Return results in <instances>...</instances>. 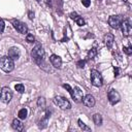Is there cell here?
Instances as JSON below:
<instances>
[{
    "label": "cell",
    "instance_id": "cell-1",
    "mask_svg": "<svg viewBox=\"0 0 132 132\" xmlns=\"http://www.w3.org/2000/svg\"><path fill=\"white\" fill-rule=\"evenodd\" d=\"M31 56H32V59L35 61L36 64H40L42 62L43 57H44V50L40 43H38L34 46V48L31 52Z\"/></svg>",
    "mask_w": 132,
    "mask_h": 132
},
{
    "label": "cell",
    "instance_id": "cell-2",
    "mask_svg": "<svg viewBox=\"0 0 132 132\" xmlns=\"http://www.w3.org/2000/svg\"><path fill=\"white\" fill-rule=\"evenodd\" d=\"M0 68L4 72H10L14 69L13 60L8 56H3L0 58Z\"/></svg>",
    "mask_w": 132,
    "mask_h": 132
},
{
    "label": "cell",
    "instance_id": "cell-3",
    "mask_svg": "<svg viewBox=\"0 0 132 132\" xmlns=\"http://www.w3.org/2000/svg\"><path fill=\"white\" fill-rule=\"evenodd\" d=\"M53 102L57 106H59L61 109H69V108H71L70 102L65 97H63V96H56V97H54Z\"/></svg>",
    "mask_w": 132,
    "mask_h": 132
},
{
    "label": "cell",
    "instance_id": "cell-4",
    "mask_svg": "<svg viewBox=\"0 0 132 132\" xmlns=\"http://www.w3.org/2000/svg\"><path fill=\"white\" fill-rule=\"evenodd\" d=\"M91 81H92V85L95 87H101L102 86V84H103L102 75L98 70H96V69L91 70Z\"/></svg>",
    "mask_w": 132,
    "mask_h": 132
},
{
    "label": "cell",
    "instance_id": "cell-5",
    "mask_svg": "<svg viewBox=\"0 0 132 132\" xmlns=\"http://www.w3.org/2000/svg\"><path fill=\"white\" fill-rule=\"evenodd\" d=\"M123 20H124V18L122 15H120V14H118V15H111V16L108 18V24H109V26L111 28L119 29L121 27V24H122Z\"/></svg>",
    "mask_w": 132,
    "mask_h": 132
},
{
    "label": "cell",
    "instance_id": "cell-6",
    "mask_svg": "<svg viewBox=\"0 0 132 132\" xmlns=\"http://www.w3.org/2000/svg\"><path fill=\"white\" fill-rule=\"evenodd\" d=\"M0 94H1V101L2 102H4V103L10 102V100L12 98V92L8 87H3L1 89Z\"/></svg>",
    "mask_w": 132,
    "mask_h": 132
},
{
    "label": "cell",
    "instance_id": "cell-7",
    "mask_svg": "<svg viewBox=\"0 0 132 132\" xmlns=\"http://www.w3.org/2000/svg\"><path fill=\"white\" fill-rule=\"evenodd\" d=\"M72 99L75 101V102H81L82 101V98H84V95H82V91L78 88V87H74L73 89H71V91L69 92Z\"/></svg>",
    "mask_w": 132,
    "mask_h": 132
},
{
    "label": "cell",
    "instance_id": "cell-8",
    "mask_svg": "<svg viewBox=\"0 0 132 132\" xmlns=\"http://www.w3.org/2000/svg\"><path fill=\"white\" fill-rule=\"evenodd\" d=\"M12 25H13L14 29H15L18 32H20V33H22V34L28 33V28H27V26H26L23 22H21V21H19V20H12Z\"/></svg>",
    "mask_w": 132,
    "mask_h": 132
},
{
    "label": "cell",
    "instance_id": "cell-9",
    "mask_svg": "<svg viewBox=\"0 0 132 132\" xmlns=\"http://www.w3.org/2000/svg\"><path fill=\"white\" fill-rule=\"evenodd\" d=\"M121 28H122V32H123L124 36H129L132 32L131 23L129 20H123V22L121 24Z\"/></svg>",
    "mask_w": 132,
    "mask_h": 132
},
{
    "label": "cell",
    "instance_id": "cell-10",
    "mask_svg": "<svg viewBox=\"0 0 132 132\" xmlns=\"http://www.w3.org/2000/svg\"><path fill=\"white\" fill-rule=\"evenodd\" d=\"M108 100L111 104H116L121 100V96L116 90H110L108 92Z\"/></svg>",
    "mask_w": 132,
    "mask_h": 132
},
{
    "label": "cell",
    "instance_id": "cell-11",
    "mask_svg": "<svg viewBox=\"0 0 132 132\" xmlns=\"http://www.w3.org/2000/svg\"><path fill=\"white\" fill-rule=\"evenodd\" d=\"M82 102H84V104H85L86 106H88V107H93V106L95 105V98H94V96H92L91 94H88V95H86V96L82 98Z\"/></svg>",
    "mask_w": 132,
    "mask_h": 132
},
{
    "label": "cell",
    "instance_id": "cell-12",
    "mask_svg": "<svg viewBox=\"0 0 132 132\" xmlns=\"http://www.w3.org/2000/svg\"><path fill=\"white\" fill-rule=\"evenodd\" d=\"M103 41H104L105 45H106L108 48H111V46L113 45L114 37H113V35H112V34L107 33V34H105V35H104V37H103Z\"/></svg>",
    "mask_w": 132,
    "mask_h": 132
},
{
    "label": "cell",
    "instance_id": "cell-13",
    "mask_svg": "<svg viewBox=\"0 0 132 132\" xmlns=\"http://www.w3.org/2000/svg\"><path fill=\"white\" fill-rule=\"evenodd\" d=\"M50 61H51L52 65H53L54 67H56V68H60L61 65H62V60H61V58H60L59 56H57V55H52V56L50 57Z\"/></svg>",
    "mask_w": 132,
    "mask_h": 132
},
{
    "label": "cell",
    "instance_id": "cell-14",
    "mask_svg": "<svg viewBox=\"0 0 132 132\" xmlns=\"http://www.w3.org/2000/svg\"><path fill=\"white\" fill-rule=\"evenodd\" d=\"M8 57H10L12 60H16L20 57V51L16 47H10L8 50Z\"/></svg>",
    "mask_w": 132,
    "mask_h": 132
},
{
    "label": "cell",
    "instance_id": "cell-15",
    "mask_svg": "<svg viewBox=\"0 0 132 132\" xmlns=\"http://www.w3.org/2000/svg\"><path fill=\"white\" fill-rule=\"evenodd\" d=\"M11 126H12V128H13L14 130H16V131H22L23 128H24V125H23L19 120H16V119H14V120L12 121Z\"/></svg>",
    "mask_w": 132,
    "mask_h": 132
},
{
    "label": "cell",
    "instance_id": "cell-16",
    "mask_svg": "<svg viewBox=\"0 0 132 132\" xmlns=\"http://www.w3.org/2000/svg\"><path fill=\"white\" fill-rule=\"evenodd\" d=\"M93 121H94L95 125H97V126L102 125V117H101V114L100 113H95L93 116Z\"/></svg>",
    "mask_w": 132,
    "mask_h": 132
},
{
    "label": "cell",
    "instance_id": "cell-17",
    "mask_svg": "<svg viewBox=\"0 0 132 132\" xmlns=\"http://www.w3.org/2000/svg\"><path fill=\"white\" fill-rule=\"evenodd\" d=\"M27 113H28L27 109H26V108H22V109L19 110V112H18V117H19L21 120H25V119L27 118Z\"/></svg>",
    "mask_w": 132,
    "mask_h": 132
},
{
    "label": "cell",
    "instance_id": "cell-18",
    "mask_svg": "<svg viewBox=\"0 0 132 132\" xmlns=\"http://www.w3.org/2000/svg\"><path fill=\"white\" fill-rule=\"evenodd\" d=\"M96 55H97V50H96L95 47L91 48V50L88 52V58H89V59H94V58L96 57Z\"/></svg>",
    "mask_w": 132,
    "mask_h": 132
},
{
    "label": "cell",
    "instance_id": "cell-19",
    "mask_svg": "<svg viewBox=\"0 0 132 132\" xmlns=\"http://www.w3.org/2000/svg\"><path fill=\"white\" fill-rule=\"evenodd\" d=\"M37 105H38L40 108L44 109V108H45V99H44L43 97H39L38 100H37Z\"/></svg>",
    "mask_w": 132,
    "mask_h": 132
},
{
    "label": "cell",
    "instance_id": "cell-20",
    "mask_svg": "<svg viewBox=\"0 0 132 132\" xmlns=\"http://www.w3.org/2000/svg\"><path fill=\"white\" fill-rule=\"evenodd\" d=\"M77 123H78L79 128H80V129H82L84 131H91V128H90V127H88V126H87V125H86L81 120H78V122H77Z\"/></svg>",
    "mask_w": 132,
    "mask_h": 132
},
{
    "label": "cell",
    "instance_id": "cell-21",
    "mask_svg": "<svg viewBox=\"0 0 132 132\" xmlns=\"http://www.w3.org/2000/svg\"><path fill=\"white\" fill-rule=\"evenodd\" d=\"M14 89H15L19 93H24V92H25V87H24L23 84H18V85H15V86H14Z\"/></svg>",
    "mask_w": 132,
    "mask_h": 132
},
{
    "label": "cell",
    "instance_id": "cell-22",
    "mask_svg": "<svg viewBox=\"0 0 132 132\" xmlns=\"http://www.w3.org/2000/svg\"><path fill=\"white\" fill-rule=\"evenodd\" d=\"M123 52L126 54V55H131L132 54V47L131 46H123Z\"/></svg>",
    "mask_w": 132,
    "mask_h": 132
},
{
    "label": "cell",
    "instance_id": "cell-23",
    "mask_svg": "<svg viewBox=\"0 0 132 132\" xmlns=\"http://www.w3.org/2000/svg\"><path fill=\"white\" fill-rule=\"evenodd\" d=\"M75 22H76V24L78 25V26H85V21L82 20V18H80V16H77L75 20H74Z\"/></svg>",
    "mask_w": 132,
    "mask_h": 132
},
{
    "label": "cell",
    "instance_id": "cell-24",
    "mask_svg": "<svg viewBox=\"0 0 132 132\" xmlns=\"http://www.w3.org/2000/svg\"><path fill=\"white\" fill-rule=\"evenodd\" d=\"M26 40H27V42L32 43V42H34V40H35V37L33 36V34H27V36H26Z\"/></svg>",
    "mask_w": 132,
    "mask_h": 132
},
{
    "label": "cell",
    "instance_id": "cell-25",
    "mask_svg": "<svg viewBox=\"0 0 132 132\" xmlns=\"http://www.w3.org/2000/svg\"><path fill=\"white\" fill-rule=\"evenodd\" d=\"M4 28H5L4 21H3V20H0V33H2V32L4 31Z\"/></svg>",
    "mask_w": 132,
    "mask_h": 132
},
{
    "label": "cell",
    "instance_id": "cell-26",
    "mask_svg": "<svg viewBox=\"0 0 132 132\" xmlns=\"http://www.w3.org/2000/svg\"><path fill=\"white\" fill-rule=\"evenodd\" d=\"M81 3L84 4V6L89 7V6H90V4H91V0H81Z\"/></svg>",
    "mask_w": 132,
    "mask_h": 132
},
{
    "label": "cell",
    "instance_id": "cell-27",
    "mask_svg": "<svg viewBox=\"0 0 132 132\" xmlns=\"http://www.w3.org/2000/svg\"><path fill=\"white\" fill-rule=\"evenodd\" d=\"M77 66H78L79 68H84V67H85V61H82V60L78 61V62H77Z\"/></svg>",
    "mask_w": 132,
    "mask_h": 132
},
{
    "label": "cell",
    "instance_id": "cell-28",
    "mask_svg": "<svg viewBox=\"0 0 132 132\" xmlns=\"http://www.w3.org/2000/svg\"><path fill=\"white\" fill-rule=\"evenodd\" d=\"M77 16H78V15H77L76 12H71V13H70V18H71L72 20H75Z\"/></svg>",
    "mask_w": 132,
    "mask_h": 132
},
{
    "label": "cell",
    "instance_id": "cell-29",
    "mask_svg": "<svg viewBox=\"0 0 132 132\" xmlns=\"http://www.w3.org/2000/svg\"><path fill=\"white\" fill-rule=\"evenodd\" d=\"M28 15H29V19H30V20H33V19H34V12L29 11V12H28Z\"/></svg>",
    "mask_w": 132,
    "mask_h": 132
},
{
    "label": "cell",
    "instance_id": "cell-30",
    "mask_svg": "<svg viewBox=\"0 0 132 132\" xmlns=\"http://www.w3.org/2000/svg\"><path fill=\"white\" fill-rule=\"evenodd\" d=\"M118 75H119V68L114 67V76H118Z\"/></svg>",
    "mask_w": 132,
    "mask_h": 132
},
{
    "label": "cell",
    "instance_id": "cell-31",
    "mask_svg": "<svg viewBox=\"0 0 132 132\" xmlns=\"http://www.w3.org/2000/svg\"><path fill=\"white\" fill-rule=\"evenodd\" d=\"M123 1H124V2H127V0H123Z\"/></svg>",
    "mask_w": 132,
    "mask_h": 132
},
{
    "label": "cell",
    "instance_id": "cell-32",
    "mask_svg": "<svg viewBox=\"0 0 132 132\" xmlns=\"http://www.w3.org/2000/svg\"><path fill=\"white\" fill-rule=\"evenodd\" d=\"M36 1H37V2H39V1H40V0H36Z\"/></svg>",
    "mask_w": 132,
    "mask_h": 132
},
{
    "label": "cell",
    "instance_id": "cell-33",
    "mask_svg": "<svg viewBox=\"0 0 132 132\" xmlns=\"http://www.w3.org/2000/svg\"><path fill=\"white\" fill-rule=\"evenodd\" d=\"M0 100H1V94H0Z\"/></svg>",
    "mask_w": 132,
    "mask_h": 132
}]
</instances>
